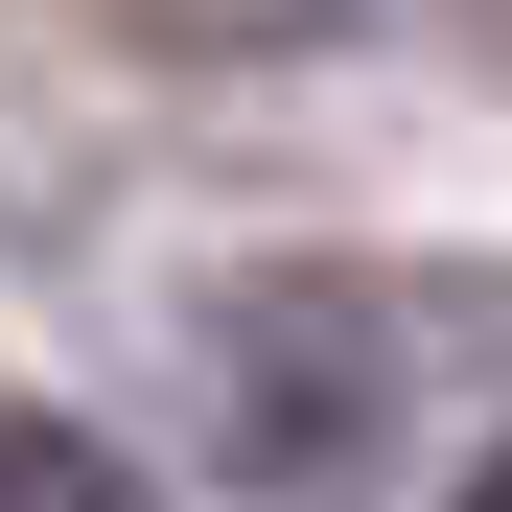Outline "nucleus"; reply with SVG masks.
<instances>
[{
  "instance_id": "nucleus-1",
  "label": "nucleus",
  "mask_w": 512,
  "mask_h": 512,
  "mask_svg": "<svg viewBox=\"0 0 512 512\" xmlns=\"http://www.w3.org/2000/svg\"><path fill=\"white\" fill-rule=\"evenodd\" d=\"M187 419L233 443V489H350L396 419V326L350 280H210L187 303Z\"/></svg>"
},
{
  "instance_id": "nucleus-4",
  "label": "nucleus",
  "mask_w": 512,
  "mask_h": 512,
  "mask_svg": "<svg viewBox=\"0 0 512 512\" xmlns=\"http://www.w3.org/2000/svg\"><path fill=\"white\" fill-rule=\"evenodd\" d=\"M466 512H512V419H489V443H466Z\"/></svg>"
},
{
  "instance_id": "nucleus-2",
  "label": "nucleus",
  "mask_w": 512,
  "mask_h": 512,
  "mask_svg": "<svg viewBox=\"0 0 512 512\" xmlns=\"http://www.w3.org/2000/svg\"><path fill=\"white\" fill-rule=\"evenodd\" d=\"M0 512H163L117 419H47V396H0Z\"/></svg>"
},
{
  "instance_id": "nucleus-3",
  "label": "nucleus",
  "mask_w": 512,
  "mask_h": 512,
  "mask_svg": "<svg viewBox=\"0 0 512 512\" xmlns=\"http://www.w3.org/2000/svg\"><path fill=\"white\" fill-rule=\"evenodd\" d=\"M117 47H187V70H280V47H326L350 0H94Z\"/></svg>"
}]
</instances>
